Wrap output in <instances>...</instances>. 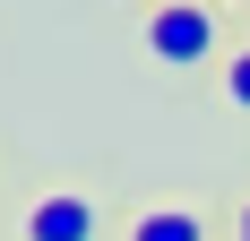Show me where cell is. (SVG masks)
Segmentation results:
<instances>
[{
	"label": "cell",
	"instance_id": "obj_6",
	"mask_svg": "<svg viewBox=\"0 0 250 241\" xmlns=\"http://www.w3.org/2000/svg\"><path fill=\"white\" fill-rule=\"evenodd\" d=\"M242 9H250V0H242Z\"/></svg>",
	"mask_w": 250,
	"mask_h": 241
},
{
	"label": "cell",
	"instance_id": "obj_5",
	"mask_svg": "<svg viewBox=\"0 0 250 241\" xmlns=\"http://www.w3.org/2000/svg\"><path fill=\"white\" fill-rule=\"evenodd\" d=\"M233 241H250V198H242V216H233Z\"/></svg>",
	"mask_w": 250,
	"mask_h": 241
},
{
	"label": "cell",
	"instance_id": "obj_3",
	"mask_svg": "<svg viewBox=\"0 0 250 241\" xmlns=\"http://www.w3.org/2000/svg\"><path fill=\"white\" fill-rule=\"evenodd\" d=\"M121 241H216V233H207V216H199V207L164 198V207H138V216L121 224Z\"/></svg>",
	"mask_w": 250,
	"mask_h": 241
},
{
	"label": "cell",
	"instance_id": "obj_4",
	"mask_svg": "<svg viewBox=\"0 0 250 241\" xmlns=\"http://www.w3.org/2000/svg\"><path fill=\"white\" fill-rule=\"evenodd\" d=\"M216 103L250 120V35H242V43L225 52V60H216Z\"/></svg>",
	"mask_w": 250,
	"mask_h": 241
},
{
	"label": "cell",
	"instance_id": "obj_1",
	"mask_svg": "<svg viewBox=\"0 0 250 241\" xmlns=\"http://www.w3.org/2000/svg\"><path fill=\"white\" fill-rule=\"evenodd\" d=\"M138 43H147L155 69H216L233 52L225 43V0H147Z\"/></svg>",
	"mask_w": 250,
	"mask_h": 241
},
{
	"label": "cell",
	"instance_id": "obj_2",
	"mask_svg": "<svg viewBox=\"0 0 250 241\" xmlns=\"http://www.w3.org/2000/svg\"><path fill=\"white\" fill-rule=\"evenodd\" d=\"M18 241H104V198L95 190H35L18 207Z\"/></svg>",
	"mask_w": 250,
	"mask_h": 241
}]
</instances>
